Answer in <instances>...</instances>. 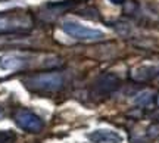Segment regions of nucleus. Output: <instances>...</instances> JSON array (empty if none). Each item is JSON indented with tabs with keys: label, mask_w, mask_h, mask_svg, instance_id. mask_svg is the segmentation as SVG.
<instances>
[{
	"label": "nucleus",
	"mask_w": 159,
	"mask_h": 143,
	"mask_svg": "<svg viewBox=\"0 0 159 143\" xmlns=\"http://www.w3.org/2000/svg\"><path fill=\"white\" fill-rule=\"evenodd\" d=\"M3 117H5V105L0 102V120H2Z\"/></svg>",
	"instance_id": "nucleus-12"
},
{
	"label": "nucleus",
	"mask_w": 159,
	"mask_h": 143,
	"mask_svg": "<svg viewBox=\"0 0 159 143\" xmlns=\"http://www.w3.org/2000/svg\"><path fill=\"white\" fill-rule=\"evenodd\" d=\"M153 102V93L150 90H144V92H140L134 97V103L139 105V106H149Z\"/></svg>",
	"instance_id": "nucleus-9"
},
{
	"label": "nucleus",
	"mask_w": 159,
	"mask_h": 143,
	"mask_svg": "<svg viewBox=\"0 0 159 143\" xmlns=\"http://www.w3.org/2000/svg\"><path fill=\"white\" fill-rule=\"evenodd\" d=\"M33 56L24 53H5L0 55V69L2 71H18L31 65Z\"/></svg>",
	"instance_id": "nucleus-5"
},
{
	"label": "nucleus",
	"mask_w": 159,
	"mask_h": 143,
	"mask_svg": "<svg viewBox=\"0 0 159 143\" xmlns=\"http://www.w3.org/2000/svg\"><path fill=\"white\" fill-rule=\"evenodd\" d=\"M149 134H150V137L159 139V126L150 127V128H149Z\"/></svg>",
	"instance_id": "nucleus-11"
},
{
	"label": "nucleus",
	"mask_w": 159,
	"mask_h": 143,
	"mask_svg": "<svg viewBox=\"0 0 159 143\" xmlns=\"http://www.w3.org/2000/svg\"><path fill=\"white\" fill-rule=\"evenodd\" d=\"M85 137L90 143H122L124 136L112 128H96L85 133Z\"/></svg>",
	"instance_id": "nucleus-6"
},
{
	"label": "nucleus",
	"mask_w": 159,
	"mask_h": 143,
	"mask_svg": "<svg viewBox=\"0 0 159 143\" xmlns=\"http://www.w3.org/2000/svg\"><path fill=\"white\" fill-rule=\"evenodd\" d=\"M15 122L18 124V127L30 133H40L44 127V122L39 115L27 109H19L15 114Z\"/></svg>",
	"instance_id": "nucleus-4"
},
{
	"label": "nucleus",
	"mask_w": 159,
	"mask_h": 143,
	"mask_svg": "<svg viewBox=\"0 0 159 143\" xmlns=\"http://www.w3.org/2000/svg\"><path fill=\"white\" fill-rule=\"evenodd\" d=\"M16 134L12 130H0V143H15Z\"/></svg>",
	"instance_id": "nucleus-10"
},
{
	"label": "nucleus",
	"mask_w": 159,
	"mask_h": 143,
	"mask_svg": "<svg viewBox=\"0 0 159 143\" xmlns=\"http://www.w3.org/2000/svg\"><path fill=\"white\" fill-rule=\"evenodd\" d=\"M33 25V19L28 12L21 9H13L7 12H0V31L25 30Z\"/></svg>",
	"instance_id": "nucleus-2"
},
{
	"label": "nucleus",
	"mask_w": 159,
	"mask_h": 143,
	"mask_svg": "<svg viewBox=\"0 0 159 143\" xmlns=\"http://www.w3.org/2000/svg\"><path fill=\"white\" fill-rule=\"evenodd\" d=\"M119 86V80L116 75L112 74H106L99 77L96 81H94V86H93V90L97 96H106V95H111L112 92H115Z\"/></svg>",
	"instance_id": "nucleus-7"
},
{
	"label": "nucleus",
	"mask_w": 159,
	"mask_h": 143,
	"mask_svg": "<svg viewBox=\"0 0 159 143\" xmlns=\"http://www.w3.org/2000/svg\"><path fill=\"white\" fill-rule=\"evenodd\" d=\"M63 33H66L69 37H72L78 41H99L105 39V33L100 30L85 27L83 24L74 19H65L62 22Z\"/></svg>",
	"instance_id": "nucleus-1"
},
{
	"label": "nucleus",
	"mask_w": 159,
	"mask_h": 143,
	"mask_svg": "<svg viewBox=\"0 0 159 143\" xmlns=\"http://www.w3.org/2000/svg\"><path fill=\"white\" fill-rule=\"evenodd\" d=\"M112 5H121V3H124V0H109Z\"/></svg>",
	"instance_id": "nucleus-13"
},
{
	"label": "nucleus",
	"mask_w": 159,
	"mask_h": 143,
	"mask_svg": "<svg viewBox=\"0 0 159 143\" xmlns=\"http://www.w3.org/2000/svg\"><path fill=\"white\" fill-rule=\"evenodd\" d=\"M158 100H159V97H158Z\"/></svg>",
	"instance_id": "nucleus-14"
},
{
	"label": "nucleus",
	"mask_w": 159,
	"mask_h": 143,
	"mask_svg": "<svg viewBox=\"0 0 159 143\" xmlns=\"http://www.w3.org/2000/svg\"><path fill=\"white\" fill-rule=\"evenodd\" d=\"M25 86L34 92H57L63 86V78L59 72H47L25 80Z\"/></svg>",
	"instance_id": "nucleus-3"
},
{
	"label": "nucleus",
	"mask_w": 159,
	"mask_h": 143,
	"mask_svg": "<svg viewBox=\"0 0 159 143\" xmlns=\"http://www.w3.org/2000/svg\"><path fill=\"white\" fill-rule=\"evenodd\" d=\"M159 77V65H143L134 69L133 78L137 81H148Z\"/></svg>",
	"instance_id": "nucleus-8"
}]
</instances>
